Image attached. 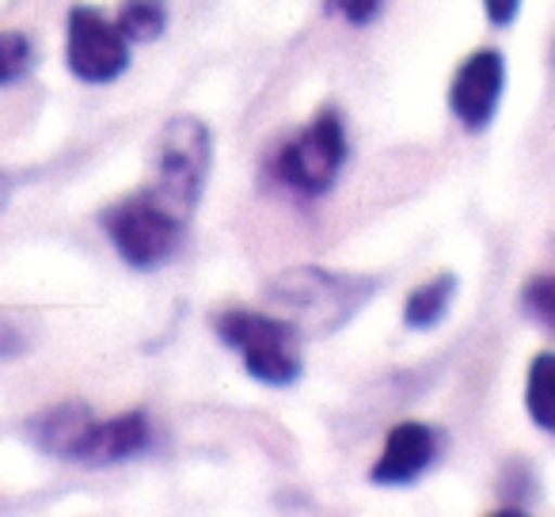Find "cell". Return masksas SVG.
Listing matches in <instances>:
<instances>
[{
  "instance_id": "cell-8",
  "label": "cell",
  "mask_w": 555,
  "mask_h": 517,
  "mask_svg": "<svg viewBox=\"0 0 555 517\" xmlns=\"http://www.w3.org/2000/svg\"><path fill=\"white\" fill-rule=\"evenodd\" d=\"M438 456V434L426 423H400L385 438V453L373 464L370 479L377 487H408L423 476Z\"/></svg>"
},
{
  "instance_id": "cell-10",
  "label": "cell",
  "mask_w": 555,
  "mask_h": 517,
  "mask_svg": "<svg viewBox=\"0 0 555 517\" xmlns=\"http://www.w3.org/2000/svg\"><path fill=\"white\" fill-rule=\"evenodd\" d=\"M92 426H95V418L85 403H62V408L42 411L31 423V434L47 453L65 456V461H80Z\"/></svg>"
},
{
  "instance_id": "cell-5",
  "label": "cell",
  "mask_w": 555,
  "mask_h": 517,
  "mask_svg": "<svg viewBox=\"0 0 555 517\" xmlns=\"http://www.w3.org/2000/svg\"><path fill=\"white\" fill-rule=\"evenodd\" d=\"M65 62L85 85H111L130 65V39L95 9H73L65 31Z\"/></svg>"
},
{
  "instance_id": "cell-18",
  "label": "cell",
  "mask_w": 555,
  "mask_h": 517,
  "mask_svg": "<svg viewBox=\"0 0 555 517\" xmlns=\"http://www.w3.org/2000/svg\"><path fill=\"white\" fill-rule=\"evenodd\" d=\"M24 350V335L12 320H0V354H20Z\"/></svg>"
},
{
  "instance_id": "cell-7",
  "label": "cell",
  "mask_w": 555,
  "mask_h": 517,
  "mask_svg": "<svg viewBox=\"0 0 555 517\" xmlns=\"http://www.w3.org/2000/svg\"><path fill=\"white\" fill-rule=\"evenodd\" d=\"M502 88H506V62L499 50H476L468 62H461L449 88V107L464 130H487L499 115Z\"/></svg>"
},
{
  "instance_id": "cell-9",
  "label": "cell",
  "mask_w": 555,
  "mask_h": 517,
  "mask_svg": "<svg viewBox=\"0 0 555 517\" xmlns=\"http://www.w3.org/2000/svg\"><path fill=\"white\" fill-rule=\"evenodd\" d=\"M149 449V418L141 411H130V415L107 418V423H95L92 434H88V445L80 453L85 464H118L130 461V456L145 453Z\"/></svg>"
},
{
  "instance_id": "cell-3",
  "label": "cell",
  "mask_w": 555,
  "mask_h": 517,
  "mask_svg": "<svg viewBox=\"0 0 555 517\" xmlns=\"http://www.w3.org/2000/svg\"><path fill=\"white\" fill-rule=\"evenodd\" d=\"M209 160H214V141H209L206 122L194 115L171 118L156 138V183L149 191L160 194L183 217H191L206 186Z\"/></svg>"
},
{
  "instance_id": "cell-15",
  "label": "cell",
  "mask_w": 555,
  "mask_h": 517,
  "mask_svg": "<svg viewBox=\"0 0 555 517\" xmlns=\"http://www.w3.org/2000/svg\"><path fill=\"white\" fill-rule=\"evenodd\" d=\"M521 305L547 327L555 332V271L552 274H540V279L525 282V294H521Z\"/></svg>"
},
{
  "instance_id": "cell-11",
  "label": "cell",
  "mask_w": 555,
  "mask_h": 517,
  "mask_svg": "<svg viewBox=\"0 0 555 517\" xmlns=\"http://www.w3.org/2000/svg\"><path fill=\"white\" fill-rule=\"evenodd\" d=\"M456 297V274H441V279L418 286L415 294L403 301V324L415 327V332H426V327H438L446 320L449 305Z\"/></svg>"
},
{
  "instance_id": "cell-14",
  "label": "cell",
  "mask_w": 555,
  "mask_h": 517,
  "mask_svg": "<svg viewBox=\"0 0 555 517\" xmlns=\"http://www.w3.org/2000/svg\"><path fill=\"white\" fill-rule=\"evenodd\" d=\"M31 57H35L31 39H24V35H0V88L27 77Z\"/></svg>"
},
{
  "instance_id": "cell-1",
  "label": "cell",
  "mask_w": 555,
  "mask_h": 517,
  "mask_svg": "<svg viewBox=\"0 0 555 517\" xmlns=\"http://www.w3.org/2000/svg\"><path fill=\"white\" fill-rule=\"evenodd\" d=\"M221 342H229L244 362L247 377L286 388L301 377V327L259 312H221L214 320Z\"/></svg>"
},
{
  "instance_id": "cell-2",
  "label": "cell",
  "mask_w": 555,
  "mask_h": 517,
  "mask_svg": "<svg viewBox=\"0 0 555 517\" xmlns=\"http://www.w3.org/2000/svg\"><path fill=\"white\" fill-rule=\"evenodd\" d=\"M103 229H107L111 244L126 263L138 267V271H156L176 255L186 217L176 206H168L160 194L145 191L111 206L107 217H103Z\"/></svg>"
},
{
  "instance_id": "cell-19",
  "label": "cell",
  "mask_w": 555,
  "mask_h": 517,
  "mask_svg": "<svg viewBox=\"0 0 555 517\" xmlns=\"http://www.w3.org/2000/svg\"><path fill=\"white\" fill-rule=\"evenodd\" d=\"M9 202V176H0V206Z\"/></svg>"
},
{
  "instance_id": "cell-13",
  "label": "cell",
  "mask_w": 555,
  "mask_h": 517,
  "mask_svg": "<svg viewBox=\"0 0 555 517\" xmlns=\"http://www.w3.org/2000/svg\"><path fill=\"white\" fill-rule=\"evenodd\" d=\"M115 24L130 39V47L133 42H153L168 27V4L164 0H122Z\"/></svg>"
},
{
  "instance_id": "cell-17",
  "label": "cell",
  "mask_w": 555,
  "mask_h": 517,
  "mask_svg": "<svg viewBox=\"0 0 555 517\" xmlns=\"http://www.w3.org/2000/svg\"><path fill=\"white\" fill-rule=\"evenodd\" d=\"M517 9H521V0H483V12H487V20H491L494 27L514 24Z\"/></svg>"
},
{
  "instance_id": "cell-16",
  "label": "cell",
  "mask_w": 555,
  "mask_h": 517,
  "mask_svg": "<svg viewBox=\"0 0 555 517\" xmlns=\"http://www.w3.org/2000/svg\"><path fill=\"white\" fill-rule=\"evenodd\" d=\"M380 4L385 0H327V12H335V16L354 27H365L380 16Z\"/></svg>"
},
{
  "instance_id": "cell-4",
  "label": "cell",
  "mask_w": 555,
  "mask_h": 517,
  "mask_svg": "<svg viewBox=\"0 0 555 517\" xmlns=\"http://www.w3.org/2000/svg\"><path fill=\"white\" fill-rule=\"evenodd\" d=\"M347 160V130H343L339 111H320L294 141L282 145L274 156V176L289 186V191L305 194V198H320L335 186Z\"/></svg>"
},
{
  "instance_id": "cell-12",
  "label": "cell",
  "mask_w": 555,
  "mask_h": 517,
  "mask_svg": "<svg viewBox=\"0 0 555 517\" xmlns=\"http://www.w3.org/2000/svg\"><path fill=\"white\" fill-rule=\"evenodd\" d=\"M525 411L544 434L555 438V354H537L525 377Z\"/></svg>"
},
{
  "instance_id": "cell-6",
  "label": "cell",
  "mask_w": 555,
  "mask_h": 517,
  "mask_svg": "<svg viewBox=\"0 0 555 517\" xmlns=\"http://www.w3.org/2000/svg\"><path fill=\"white\" fill-rule=\"evenodd\" d=\"M350 286H354L350 279H339V274L305 267V271L282 274V279L270 286V297L282 301V305H289V309H297L305 320H324L320 327L332 332V327H339L343 320L358 309V301L370 294V289H358L354 294Z\"/></svg>"
}]
</instances>
